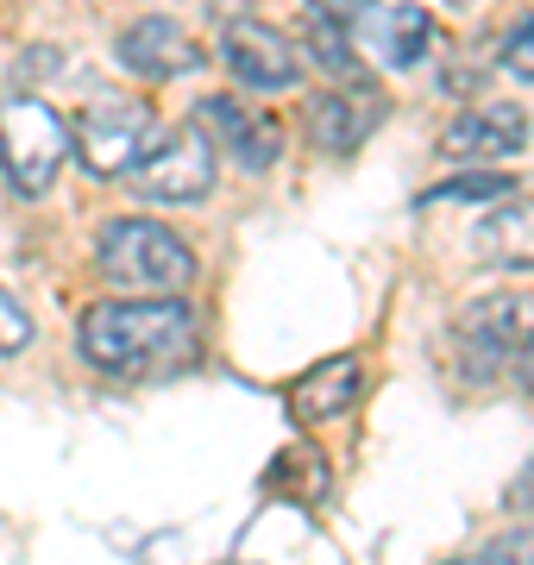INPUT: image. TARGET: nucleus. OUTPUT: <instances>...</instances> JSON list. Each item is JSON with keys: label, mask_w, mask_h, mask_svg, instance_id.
Instances as JSON below:
<instances>
[{"label": "nucleus", "mask_w": 534, "mask_h": 565, "mask_svg": "<svg viewBox=\"0 0 534 565\" xmlns=\"http://www.w3.org/2000/svg\"><path fill=\"white\" fill-rule=\"evenodd\" d=\"M83 359L107 377H170V371H183L195 364L202 340H195V315L189 302L177 296H139V302H95L83 315Z\"/></svg>", "instance_id": "nucleus-1"}, {"label": "nucleus", "mask_w": 534, "mask_h": 565, "mask_svg": "<svg viewBox=\"0 0 534 565\" xmlns=\"http://www.w3.org/2000/svg\"><path fill=\"white\" fill-rule=\"evenodd\" d=\"M95 264L107 270V282H126L139 296H183L195 282V252L164 221H139V214L102 226Z\"/></svg>", "instance_id": "nucleus-2"}, {"label": "nucleus", "mask_w": 534, "mask_h": 565, "mask_svg": "<svg viewBox=\"0 0 534 565\" xmlns=\"http://www.w3.org/2000/svg\"><path fill=\"white\" fill-rule=\"evenodd\" d=\"M63 158H70V120L51 102L7 95L0 102V163L20 195H51Z\"/></svg>", "instance_id": "nucleus-3"}, {"label": "nucleus", "mask_w": 534, "mask_h": 565, "mask_svg": "<svg viewBox=\"0 0 534 565\" xmlns=\"http://www.w3.org/2000/svg\"><path fill=\"white\" fill-rule=\"evenodd\" d=\"M452 345L472 377H496L503 364H515L534 345V296L522 289H496V296H478V302L459 308L452 321Z\"/></svg>", "instance_id": "nucleus-4"}, {"label": "nucleus", "mask_w": 534, "mask_h": 565, "mask_svg": "<svg viewBox=\"0 0 534 565\" xmlns=\"http://www.w3.org/2000/svg\"><path fill=\"white\" fill-rule=\"evenodd\" d=\"M126 189L139 195V202H158V207H195L207 202V189H214V145L195 132V126H177L164 139H151L132 170H126Z\"/></svg>", "instance_id": "nucleus-5"}, {"label": "nucleus", "mask_w": 534, "mask_h": 565, "mask_svg": "<svg viewBox=\"0 0 534 565\" xmlns=\"http://www.w3.org/2000/svg\"><path fill=\"white\" fill-rule=\"evenodd\" d=\"M151 139H158V114L145 102H95L70 132L88 177H126L151 151Z\"/></svg>", "instance_id": "nucleus-6"}, {"label": "nucleus", "mask_w": 534, "mask_h": 565, "mask_svg": "<svg viewBox=\"0 0 534 565\" xmlns=\"http://www.w3.org/2000/svg\"><path fill=\"white\" fill-rule=\"evenodd\" d=\"M221 63L233 70L239 88H252V95L296 88V76H302V51H296L277 25H265V20H233V25H226V32H221Z\"/></svg>", "instance_id": "nucleus-7"}, {"label": "nucleus", "mask_w": 534, "mask_h": 565, "mask_svg": "<svg viewBox=\"0 0 534 565\" xmlns=\"http://www.w3.org/2000/svg\"><path fill=\"white\" fill-rule=\"evenodd\" d=\"M189 126H195L207 145H221L226 158H239L246 170H270V163H277V151H284L277 120L246 114V102H239V95H202V102H195V114H189Z\"/></svg>", "instance_id": "nucleus-8"}, {"label": "nucleus", "mask_w": 534, "mask_h": 565, "mask_svg": "<svg viewBox=\"0 0 534 565\" xmlns=\"http://www.w3.org/2000/svg\"><path fill=\"white\" fill-rule=\"evenodd\" d=\"M114 51H120V63L132 70V76L145 82H177V76H195L202 70V44L189 39L177 20H164V13H145V20H132L114 39Z\"/></svg>", "instance_id": "nucleus-9"}, {"label": "nucleus", "mask_w": 534, "mask_h": 565, "mask_svg": "<svg viewBox=\"0 0 534 565\" xmlns=\"http://www.w3.org/2000/svg\"><path fill=\"white\" fill-rule=\"evenodd\" d=\"M528 145V114L515 102H478L447 126V158H515Z\"/></svg>", "instance_id": "nucleus-10"}, {"label": "nucleus", "mask_w": 534, "mask_h": 565, "mask_svg": "<svg viewBox=\"0 0 534 565\" xmlns=\"http://www.w3.org/2000/svg\"><path fill=\"white\" fill-rule=\"evenodd\" d=\"M352 13H365L359 25H346L352 44L371 39L384 63L409 70V63L428 57V44H434V20L421 13V7H409V0H403V7H365V0H352Z\"/></svg>", "instance_id": "nucleus-11"}, {"label": "nucleus", "mask_w": 534, "mask_h": 565, "mask_svg": "<svg viewBox=\"0 0 534 565\" xmlns=\"http://www.w3.org/2000/svg\"><path fill=\"white\" fill-rule=\"evenodd\" d=\"M296 20H302V51H309L328 76H340V88H365L359 44H352L346 20H333V7H321V0H296Z\"/></svg>", "instance_id": "nucleus-12"}, {"label": "nucleus", "mask_w": 534, "mask_h": 565, "mask_svg": "<svg viewBox=\"0 0 534 565\" xmlns=\"http://www.w3.org/2000/svg\"><path fill=\"white\" fill-rule=\"evenodd\" d=\"M359 390H365V364L359 359H328L289 390V408H296L302 422H333V415H346V408L359 403Z\"/></svg>", "instance_id": "nucleus-13"}, {"label": "nucleus", "mask_w": 534, "mask_h": 565, "mask_svg": "<svg viewBox=\"0 0 534 565\" xmlns=\"http://www.w3.org/2000/svg\"><path fill=\"white\" fill-rule=\"evenodd\" d=\"M371 126H377V107L365 102V88H340V95H321V102L309 107V139L321 145V151H333V158L359 151Z\"/></svg>", "instance_id": "nucleus-14"}, {"label": "nucleus", "mask_w": 534, "mask_h": 565, "mask_svg": "<svg viewBox=\"0 0 534 565\" xmlns=\"http://www.w3.org/2000/svg\"><path fill=\"white\" fill-rule=\"evenodd\" d=\"M478 252L496 264H534V202H503L478 226Z\"/></svg>", "instance_id": "nucleus-15"}, {"label": "nucleus", "mask_w": 534, "mask_h": 565, "mask_svg": "<svg viewBox=\"0 0 534 565\" xmlns=\"http://www.w3.org/2000/svg\"><path fill=\"white\" fill-rule=\"evenodd\" d=\"M515 189V177H503V170H472V177H447V182H434L421 202H503Z\"/></svg>", "instance_id": "nucleus-16"}, {"label": "nucleus", "mask_w": 534, "mask_h": 565, "mask_svg": "<svg viewBox=\"0 0 534 565\" xmlns=\"http://www.w3.org/2000/svg\"><path fill=\"white\" fill-rule=\"evenodd\" d=\"M32 345V315L13 302V289H0V359H13Z\"/></svg>", "instance_id": "nucleus-17"}, {"label": "nucleus", "mask_w": 534, "mask_h": 565, "mask_svg": "<svg viewBox=\"0 0 534 565\" xmlns=\"http://www.w3.org/2000/svg\"><path fill=\"white\" fill-rule=\"evenodd\" d=\"M496 63L510 70V76H522V82H534V13L522 25H515L510 39L496 44Z\"/></svg>", "instance_id": "nucleus-18"}, {"label": "nucleus", "mask_w": 534, "mask_h": 565, "mask_svg": "<svg viewBox=\"0 0 534 565\" xmlns=\"http://www.w3.org/2000/svg\"><path fill=\"white\" fill-rule=\"evenodd\" d=\"M484 565H534V527H515L484 553Z\"/></svg>", "instance_id": "nucleus-19"}, {"label": "nucleus", "mask_w": 534, "mask_h": 565, "mask_svg": "<svg viewBox=\"0 0 534 565\" xmlns=\"http://www.w3.org/2000/svg\"><path fill=\"white\" fill-rule=\"evenodd\" d=\"M522 377H528V390H534V345L522 352Z\"/></svg>", "instance_id": "nucleus-20"}, {"label": "nucleus", "mask_w": 534, "mask_h": 565, "mask_svg": "<svg viewBox=\"0 0 534 565\" xmlns=\"http://www.w3.org/2000/svg\"><path fill=\"white\" fill-rule=\"evenodd\" d=\"M452 565H484V559H452Z\"/></svg>", "instance_id": "nucleus-21"}]
</instances>
